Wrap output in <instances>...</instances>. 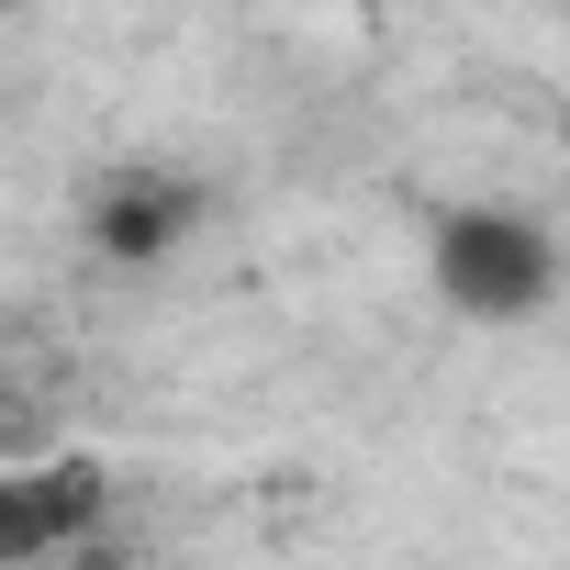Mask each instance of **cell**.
I'll use <instances>...</instances> for the list:
<instances>
[{
  "label": "cell",
  "instance_id": "obj_2",
  "mask_svg": "<svg viewBox=\"0 0 570 570\" xmlns=\"http://www.w3.org/2000/svg\"><path fill=\"white\" fill-rule=\"evenodd\" d=\"M90 525H101V470L90 459L0 470V559H12V570H46L57 548L90 559Z\"/></svg>",
  "mask_w": 570,
  "mask_h": 570
},
{
  "label": "cell",
  "instance_id": "obj_3",
  "mask_svg": "<svg viewBox=\"0 0 570 570\" xmlns=\"http://www.w3.org/2000/svg\"><path fill=\"white\" fill-rule=\"evenodd\" d=\"M179 224H190V190H179L168 168H124V179L90 202V235H101L112 257H157V246H179Z\"/></svg>",
  "mask_w": 570,
  "mask_h": 570
},
{
  "label": "cell",
  "instance_id": "obj_1",
  "mask_svg": "<svg viewBox=\"0 0 570 570\" xmlns=\"http://www.w3.org/2000/svg\"><path fill=\"white\" fill-rule=\"evenodd\" d=\"M548 279H559V246H548L525 213H448V224H436V292H448L470 325L537 314Z\"/></svg>",
  "mask_w": 570,
  "mask_h": 570
}]
</instances>
